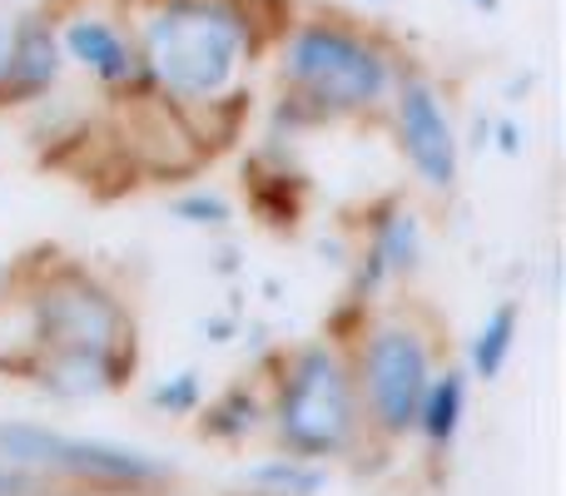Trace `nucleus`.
<instances>
[{"mask_svg": "<svg viewBox=\"0 0 566 496\" xmlns=\"http://www.w3.org/2000/svg\"><path fill=\"white\" fill-rule=\"evenodd\" d=\"M259 45L264 25L249 0H149L135 40L145 80L185 109L234 99Z\"/></svg>", "mask_w": 566, "mask_h": 496, "instance_id": "obj_1", "label": "nucleus"}, {"mask_svg": "<svg viewBox=\"0 0 566 496\" xmlns=\"http://www.w3.org/2000/svg\"><path fill=\"white\" fill-rule=\"evenodd\" d=\"M279 75L289 95L303 99L318 119H338L388 105L402 65L378 35L348 25L343 15H318L298 20L283 35Z\"/></svg>", "mask_w": 566, "mask_h": 496, "instance_id": "obj_2", "label": "nucleus"}, {"mask_svg": "<svg viewBox=\"0 0 566 496\" xmlns=\"http://www.w3.org/2000/svg\"><path fill=\"white\" fill-rule=\"evenodd\" d=\"M269 418H274L279 447L293 457H348L363 432V408L353 362L343 358L338 342H303L283 358Z\"/></svg>", "mask_w": 566, "mask_h": 496, "instance_id": "obj_3", "label": "nucleus"}, {"mask_svg": "<svg viewBox=\"0 0 566 496\" xmlns=\"http://www.w3.org/2000/svg\"><path fill=\"white\" fill-rule=\"evenodd\" d=\"M0 457L30 467L50 482H80V487H159L175 477L165 457L99 437H70V432L40 428V422H0Z\"/></svg>", "mask_w": 566, "mask_h": 496, "instance_id": "obj_4", "label": "nucleus"}, {"mask_svg": "<svg viewBox=\"0 0 566 496\" xmlns=\"http://www.w3.org/2000/svg\"><path fill=\"white\" fill-rule=\"evenodd\" d=\"M432 372H438L432 368V342L412 323L382 318L363 328L358 358H353L363 422H373L382 437H408Z\"/></svg>", "mask_w": 566, "mask_h": 496, "instance_id": "obj_5", "label": "nucleus"}, {"mask_svg": "<svg viewBox=\"0 0 566 496\" xmlns=\"http://www.w3.org/2000/svg\"><path fill=\"white\" fill-rule=\"evenodd\" d=\"M30 342L40 352H135V323L99 278L60 263L30 298Z\"/></svg>", "mask_w": 566, "mask_h": 496, "instance_id": "obj_6", "label": "nucleus"}, {"mask_svg": "<svg viewBox=\"0 0 566 496\" xmlns=\"http://www.w3.org/2000/svg\"><path fill=\"white\" fill-rule=\"evenodd\" d=\"M392 129H398V145L408 155L412 175L428 189H452L458 184V165H462V139L452 125V109L442 99V89L422 75L402 70L398 85H392Z\"/></svg>", "mask_w": 566, "mask_h": 496, "instance_id": "obj_7", "label": "nucleus"}, {"mask_svg": "<svg viewBox=\"0 0 566 496\" xmlns=\"http://www.w3.org/2000/svg\"><path fill=\"white\" fill-rule=\"evenodd\" d=\"M60 50H65L70 65H80L85 75H95L105 89H129V85H149L145 65H139V50L125 30L109 15L95 10H75V15L60 20Z\"/></svg>", "mask_w": 566, "mask_h": 496, "instance_id": "obj_8", "label": "nucleus"}, {"mask_svg": "<svg viewBox=\"0 0 566 496\" xmlns=\"http://www.w3.org/2000/svg\"><path fill=\"white\" fill-rule=\"evenodd\" d=\"M30 372L55 398H99L135 372V352H45Z\"/></svg>", "mask_w": 566, "mask_h": 496, "instance_id": "obj_9", "label": "nucleus"}, {"mask_svg": "<svg viewBox=\"0 0 566 496\" xmlns=\"http://www.w3.org/2000/svg\"><path fill=\"white\" fill-rule=\"evenodd\" d=\"M65 75V50L45 15H20L15 20V55H10V105L20 99H40L45 89L60 85Z\"/></svg>", "mask_w": 566, "mask_h": 496, "instance_id": "obj_10", "label": "nucleus"}, {"mask_svg": "<svg viewBox=\"0 0 566 496\" xmlns=\"http://www.w3.org/2000/svg\"><path fill=\"white\" fill-rule=\"evenodd\" d=\"M462 422H468V372H458V368L432 372L412 432H418V437L428 442L432 452H448L452 442H458Z\"/></svg>", "mask_w": 566, "mask_h": 496, "instance_id": "obj_11", "label": "nucleus"}, {"mask_svg": "<svg viewBox=\"0 0 566 496\" xmlns=\"http://www.w3.org/2000/svg\"><path fill=\"white\" fill-rule=\"evenodd\" d=\"M422 249H428V239H422V219L418 209L408 204H388L378 219H373V263L382 268V278H408L412 268L422 263Z\"/></svg>", "mask_w": 566, "mask_h": 496, "instance_id": "obj_12", "label": "nucleus"}, {"mask_svg": "<svg viewBox=\"0 0 566 496\" xmlns=\"http://www.w3.org/2000/svg\"><path fill=\"white\" fill-rule=\"evenodd\" d=\"M517 333H522V308L517 303H497V308L482 318V328H478V338H472V378H482V382H497L502 372H507V362H512V348H517Z\"/></svg>", "mask_w": 566, "mask_h": 496, "instance_id": "obj_13", "label": "nucleus"}, {"mask_svg": "<svg viewBox=\"0 0 566 496\" xmlns=\"http://www.w3.org/2000/svg\"><path fill=\"white\" fill-rule=\"evenodd\" d=\"M264 418H269V408L259 402V392L249 388V382H234L229 392H219V398L209 402V412L199 418V432H205L209 442H244L264 428Z\"/></svg>", "mask_w": 566, "mask_h": 496, "instance_id": "obj_14", "label": "nucleus"}, {"mask_svg": "<svg viewBox=\"0 0 566 496\" xmlns=\"http://www.w3.org/2000/svg\"><path fill=\"white\" fill-rule=\"evenodd\" d=\"M244 482L259 496H318L323 487H328V472H323L318 462H308V457L283 452V457L254 462V467L244 472Z\"/></svg>", "mask_w": 566, "mask_h": 496, "instance_id": "obj_15", "label": "nucleus"}, {"mask_svg": "<svg viewBox=\"0 0 566 496\" xmlns=\"http://www.w3.org/2000/svg\"><path fill=\"white\" fill-rule=\"evenodd\" d=\"M149 408L169 412V418H189V412H199L205 408V382H199V372L185 368V372H175V378L155 382V388H149Z\"/></svg>", "mask_w": 566, "mask_h": 496, "instance_id": "obj_16", "label": "nucleus"}, {"mask_svg": "<svg viewBox=\"0 0 566 496\" xmlns=\"http://www.w3.org/2000/svg\"><path fill=\"white\" fill-rule=\"evenodd\" d=\"M175 219H185V224H195V229H224L229 219H234V209H229V199L214 194V189H195V194L175 199Z\"/></svg>", "mask_w": 566, "mask_h": 496, "instance_id": "obj_17", "label": "nucleus"}, {"mask_svg": "<svg viewBox=\"0 0 566 496\" xmlns=\"http://www.w3.org/2000/svg\"><path fill=\"white\" fill-rule=\"evenodd\" d=\"M0 496H50V477L0 457Z\"/></svg>", "mask_w": 566, "mask_h": 496, "instance_id": "obj_18", "label": "nucleus"}, {"mask_svg": "<svg viewBox=\"0 0 566 496\" xmlns=\"http://www.w3.org/2000/svg\"><path fill=\"white\" fill-rule=\"evenodd\" d=\"M10 55H15V20H0V105H10Z\"/></svg>", "mask_w": 566, "mask_h": 496, "instance_id": "obj_19", "label": "nucleus"}, {"mask_svg": "<svg viewBox=\"0 0 566 496\" xmlns=\"http://www.w3.org/2000/svg\"><path fill=\"white\" fill-rule=\"evenodd\" d=\"M488 135H492V145H497L502 155H522V125L517 119H497Z\"/></svg>", "mask_w": 566, "mask_h": 496, "instance_id": "obj_20", "label": "nucleus"}, {"mask_svg": "<svg viewBox=\"0 0 566 496\" xmlns=\"http://www.w3.org/2000/svg\"><path fill=\"white\" fill-rule=\"evenodd\" d=\"M205 333H209V342H229L234 338V318H209Z\"/></svg>", "mask_w": 566, "mask_h": 496, "instance_id": "obj_21", "label": "nucleus"}, {"mask_svg": "<svg viewBox=\"0 0 566 496\" xmlns=\"http://www.w3.org/2000/svg\"><path fill=\"white\" fill-rule=\"evenodd\" d=\"M468 10H478V15H497L502 10V0H462Z\"/></svg>", "mask_w": 566, "mask_h": 496, "instance_id": "obj_22", "label": "nucleus"}, {"mask_svg": "<svg viewBox=\"0 0 566 496\" xmlns=\"http://www.w3.org/2000/svg\"><path fill=\"white\" fill-rule=\"evenodd\" d=\"M363 6H392V0H363Z\"/></svg>", "mask_w": 566, "mask_h": 496, "instance_id": "obj_23", "label": "nucleus"}]
</instances>
